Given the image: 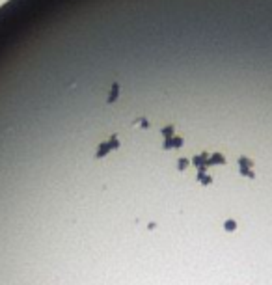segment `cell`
<instances>
[{"label":"cell","mask_w":272,"mask_h":285,"mask_svg":"<svg viewBox=\"0 0 272 285\" xmlns=\"http://www.w3.org/2000/svg\"><path fill=\"white\" fill-rule=\"evenodd\" d=\"M226 162V158L220 155V153H214V155H211L209 157V160H207V166L209 164H224Z\"/></svg>","instance_id":"1"},{"label":"cell","mask_w":272,"mask_h":285,"mask_svg":"<svg viewBox=\"0 0 272 285\" xmlns=\"http://www.w3.org/2000/svg\"><path fill=\"white\" fill-rule=\"evenodd\" d=\"M235 227H237L235 220H226V224H224V229H227V231H235Z\"/></svg>","instance_id":"2"},{"label":"cell","mask_w":272,"mask_h":285,"mask_svg":"<svg viewBox=\"0 0 272 285\" xmlns=\"http://www.w3.org/2000/svg\"><path fill=\"white\" fill-rule=\"evenodd\" d=\"M186 166H188V160L186 158H181V160L177 162V170H186Z\"/></svg>","instance_id":"3"}]
</instances>
